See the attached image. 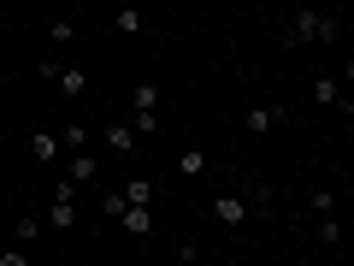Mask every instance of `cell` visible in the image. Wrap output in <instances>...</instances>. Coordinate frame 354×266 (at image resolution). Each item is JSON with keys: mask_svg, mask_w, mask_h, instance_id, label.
<instances>
[{"mask_svg": "<svg viewBox=\"0 0 354 266\" xmlns=\"http://www.w3.org/2000/svg\"><path fill=\"white\" fill-rule=\"evenodd\" d=\"M337 36H342V18H330V12H295V24L283 30L290 48H307V42H337Z\"/></svg>", "mask_w": 354, "mask_h": 266, "instance_id": "cell-1", "label": "cell"}, {"mask_svg": "<svg viewBox=\"0 0 354 266\" xmlns=\"http://www.w3.org/2000/svg\"><path fill=\"white\" fill-rule=\"evenodd\" d=\"M207 213H213V219H218V225H225V231H242V225H248V202H242L236 190L213 195V202H207Z\"/></svg>", "mask_w": 354, "mask_h": 266, "instance_id": "cell-2", "label": "cell"}, {"mask_svg": "<svg viewBox=\"0 0 354 266\" xmlns=\"http://www.w3.org/2000/svg\"><path fill=\"white\" fill-rule=\"evenodd\" d=\"M53 83H59L65 101H83V95H88V71H83V65H71V60L59 65V77H53Z\"/></svg>", "mask_w": 354, "mask_h": 266, "instance_id": "cell-3", "label": "cell"}, {"mask_svg": "<svg viewBox=\"0 0 354 266\" xmlns=\"http://www.w3.org/2000/svg\"><path fill=\"white\" fill-rule=\"evenodd\" d=\"M160 113V83H130V118H153Z\"/></svg>", "mask_w": 354, "mask_h": 266, "instance_id": "cell-4", "label": "cell"}, {"mask_svg": "<svg viewBox=\"0 0 354 266\" xmlns=\"http://www.w3.org/2000/svg\"><path fill=\"white\" fill-rule=\"evenodd\" d=\"M95 177H101V160H95V154H71V160H65V184L83 190V184H95Z\"/></svg>", "mask_w": 354, "mask_h": 266, "instance_id": "cell-5", "label": "cell"}, {"mask_svg": "<svg viewBox=\"0 0 354 266\" xmlns=\"http://www.w3.org/2000/svg\"><path fill=\"white\" fill-rule=\"evenodd\" d=\"M242 202H248V213H266V207H272V184H266V177H242Z\"/></svg>", "mask_w": 354, "mask_h": 266, "instance_id": "cell-6", "label": "cell"}, {"mask_svg": "<svg viewBox=\"0 0 354 266\" xmlns=\"http://www.w3.org/2000/svg\"><path fill=\"white\" fill-rule=\"evenodd\" d=\"M283 118H290L283 107H254V113H248V136H272Z\"/></svg>", "mask_w": 354, "mask_h": 266, "instance_id": "cell-7", "label": "cell"}, {"mask_svg": "<svg viewBox=\"0 0 354 266\" xmlns=\"http://www.w3.org/2000/svg\"><path fill=\"white\" fill-rule=\"evenodd\" d=\"M106 154H118V160H130L136 154V130L118 118V125H106Z\"/></svg>", "mask_w": 354, "mask_h": 266, "instance_id": "cell-8", "label": "cell"}, {"mask_svg": "<svg viewBox=\"0 0 354 266\" xmlns=\"http://www.w3.org/2000/svg\"><path fill=\"white\" fill-rule=\"evenodd\" d=\"M118 225H124L130 237H153V225H160V219H153V207H124V213H118Z\"/></svg>", "mask_w": 354, "mask_h": 266, "instance_id": "cell-9", "label": "cell"}, {"mask_svg": "<svg viewBox=\"0 0 354 266\" xmlns=\"http://www.w3.org/2000/svg\"><path fill=\"white\" fill-rule=\"evenodd\" d=\"M118 195H124V207H153V177H124V190H118Z\"/></svg>", "mask_w": 354, "mask_h": 266, "instance_id": "cell-10", "label": "cell"}, {"mask_svg": "<svg viewBox=\"0 0 354 266\" xmlns=\"http://www.w3.org/2000/svg\"><path fill=\"white\" fill-rule=\"evenodd\" d=\"M313 101H319V107H342V113H348V95H342L337 77H313Z\"/></svg>", "mask_w": 354, "mask_h": 266, "instance_id": "cell-11", "label": "cell"}, {"mask_svg": "<svg viewBox=\"0 0 354 266\" xmlns=\"http://www.w3.org/2000/svg\"><path fill=\"white\" fill-rule=\"evenodd\" d=\"M59 148L65 154H88V125H83V118H71V125L59 130Z\"/></svg>", "mask_w": 354, "mask_h": 266, "instance_id": "cell-12", "label": "cell"}, {"mask_svg": "<svg viewBox=\"0 0 354 266\" xmlns=\"http://www.w3.org/2000/svg\"><path fill=\"white\" fill-rule=\"evenodd\" d=\"M30 160H59V136L53 130H30Z\"/></svg>", "mask_w": 354, "mask_h": 266, "instance_id": "cell-13", "label": "cell"}, {"mask_svg": "<svg viewBox=\"0 0 354 266\" xmlns=\"http://www.w3.org/2000/svg\"><path fill=\"white\" fill-rule=\"evenodd\" d=\"M41 231H48V225H41V213H18V219H12V237H18V242H36Z\"/></svg>", "mask_w": 354, "mask_h": 266, "instance_id": "cell-14", "label": "cell"}, {"mask_svg": "<svg viewBox=\"0 0 354 266\" xmlns=\"http://www.w3.org/2000/svg\"><path fill=\"white\" fill-rule=\"evenodd\" d=\"M207 172V154L201 148H183V154H177V177H201Z\"/></svg>", "mask_w": 354, "mask_h": 266, "instance_id": "cell-15", "label": "cell"}, {"mask_svg": "<svg viewBox=\"0 0 354 266\" xmlns=\"http://www.w3.org/2000/svg\"><path fill=\"white\" fill-rule=\"evenodd\" d=\"M307 207H313L319 219H330V213H337V190H330V184H319V190L307 195Z\"/></svg>", "mask_w": 354, "mask_h": 266, "instance_id": "cell-16", "label": "cell"}, {"mask_svg": "<svg viewBox=\"0 0 354 266\" xmlns=\"http://www.w3.org/2000/svg\"><path fill=\"white\" fill-rule=\"evenodd\" d=\"M142 24H148V18H142L136 6H124V12H113V30H118V36H142Z\"/></svg>", "mask_w": 354, "mask_h": 266, "instance_id": "cell-17", "label": "cell"}, {"mask_svg": "<svg viewBox=\"0 0 354 266\" xmlns=\"http://www.w3.org/2000/svg\"><path fill=\"white\" fill-rule=\"evenodd\" d=\"M71 36H77V24H71V18H53V24H48V42H53V48H65Z\"/></svg>", "mask_w": 354, "mask_h": 266, "instance_id": "cell-18", "label": "cell"}, {"mask_svg": "<svg viewBox=\"0 0 354 266\" xmlns=\"http://www.w3.org/2000/svg\"><path fill=\"white\" fill-rule=\"evenodd\" d=\"M319 242H325V249H337V242H342V225H337V213H330V219H319Z\"/></svg>", "mask_w": 354, "mask_h": 266, "instance_id": "cell-19", "label": "cell"}, {"mask_svg": "<svg viewBox=\"0 0 354 266\" xmlns=\"http://www.w3.org/2000/svg\"><path fill=\"white\" fill-rule=\"evenodd\" d=\"M171 266H201V249H195V242H183V249H171Z\"/></svg>", "mask_w": 354, "mask_h": 266, "instance_id": "cell-20", "label": "cell"}, {"mask_svg": "<svg viewBox=\"0 0 354 266\" xmlns=\"http://www.w3.org/2000/svg\"><path fill=\"white\" fill-rule=\"evenodd\" d=\"M77 195H83V190H77V184H65V177H59V184H53V202H65V207H77Z\"/></svg>", "mask_w": 354, "mask_h": 266, "instance_id": "cell-21", "label": "cell"}, {"mask_svg": "<svg viewBox=\"0 0 354 266\" xmlns=\"http://www.w3.org/2000/svg\"><path fill=\"white\" fill-rule=\"evenodd\" d=\"M101 213H106V219H118V213H124V195L106 190V195H101Z\"/></svg>", "mask_w": 354, "mask_h": 266, "instance_id": "cell-22", "label": "cell"}, {"mask_svg": "<svg viewBox=\"0 0 354 266\" xmlns=\"http://www.w3.org/2000/svg\"><path fill=\"white\" fill-rule=\"evenodd\" d=\"M0 266H30V254L24 249H0Z\"/></svg>", "mask_w": 354, "mask_h": 266, "instance_id": "cell-23", "label": "cell"}, {"mask_svg": "<svg viewBox=\"0 0 354 266\" xmlns=\"http://www.w3.org/2000/svg\"><path fill=\"white\" fill-rule=\"evenodd\" d=\"M6 83H12V77H6V71H0V95H6Z\"/></svg>", "mask_w": 354, "mask_h": 266, "instance_id": "cell-24", "label": "cell"}, {"mask_svg": "<svg viewBox=\"0 0 354 266\" xmlns=\"http://www.w3.org/2000/svg\"><path fill=\"white\" fill-rule=\"evenodd\" d=\"M201 266H225V260H201Z\"/></svg>", "mask_w": 354, "mask_h": 266, "instance_id": "cell-25", "label": "cell"}]
</instances>
